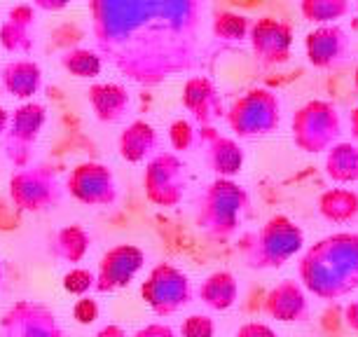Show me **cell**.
Instances as JSON below:
<instances>
[{
  "mask_svg": "<svg viewBox=\"0 0 358 337\" xmlns=\"http://www.w3.org/2000/svg\"><path fill=\"white\" fill-rule=\"evenodd\" d=\"M201 17V0H90L99 54L143 87L199 69Z\"/></svg>",
  "mask_w": 358,
  "mask_h": 337,
  "instance_id": "obj_1",
  "label": "cell"
},
{
  "mask_svg": "<svg viewBox=\"0 0 358 337\" xmlns=\"http://www.w3.org/2000/svg\"><path fill=\"white\" fill-rule=\"evenodd\" d=\"M297 279L323 302L358 291V234L335 232L312 244L297 262Z\"/></svg>",
  "mask_w": 358,
  "mask_h": 337,
  "instance_id": "obj_2",
  "label": "cell"
},
{
  "mask_svg": "<svg viewBox=\"0 0 358 337\" xmlns=\"http://www.w3.org/2000/svg\"><path fill=\"white\" fill-rule=\"evenodd\" d=\"M251 206L246 187L234 178H213L194 206V225L211 239H229L239 232Z\"/></svg>",
  "mask_w": 358,
  "mask_h": 337,
  "instance_id": "obj_3",
  "label": "cell"
},
{
  "mask_svg": "<svg viewBox=\"0 0 358 337\" xmlns=\"http://www.w3.org/2000/svg\"><path fill=\"white\" fill-rule=\"evenodd\" d=\"M305 248V232L293 218L283 213L272 215L258 232L244 239L241 255L248 269L269 272L288 265Z\"/></svg>",
  "mask_w": 358,
  "mask_h": 337,
  "instance_id": "obj_4",
  "label": "cell"
},
{
  "mask_svg": "<svg viewBox=\"0 0 358 337\" xmlns=\"http://www.w3.org/2000/svg\"><path fill=\"white\" fill-rule=\"evenodd\" d=\"M290 134L297 150L307 155L328 152L342 136V117L340 110L330 101H307L300 106L290 122Z\"/></svg>",
  "mask_w": 358,
  "mask_h": 337,
  "instance_id": "obj_5",
  "label": "cell"
},
{
  "mask_svg": "<svg viewBox=\"0 0 358 337\" xmlns=\"http://www.w3.org/2000/svg\"><path fill=\"white\" fill-rule=\"evenodd\" d=\"M225 120L236 138H265L281 124V99L272 89L255 87L229 106Z\"/></svg>",
  "mask_w": 358,
  "mask_h": 337,
  "instance_id": "obj_6",
  "label": "cell"
},
{
  "mask_svg": "<svg viewBox=\"0 0 358 337\" xmlns=\"http://www.w3.org/2000/svg\"><path fill=\"white\" fill-rule=\"evenodd\" d=\"M10 201L24 213H45L62 204L64 185L50 164H29L17 168L8 180Z\"/></svg>",
  "mask_w": 358,
  "mask_h": 337,
  "instance_id": "obj_7",
  "label": "cell"
},
{
  "mask_svg": "<svg viewBox=\"0 0 358 337\" xmlns=\"http://www.w3.org/2000/svg\"><path fill=\"white\" fill-rule=\"evenodd\" d=\"M141 298L152 309L155 316L166 319V316L178 314L194 300L192 281L173 262H157L141 284Z\"/></svg>",
  "mask_w": 358,
  "mask_h": 337,
  "instance_id": "obj_8",
  "label": "cell"
},
{
  "mask_svg": "<svg viewBox=\"0 0 358 337\" xmlns=\"http://www.w3.org/2000/svg\"><path fill=\"white\" fill-rule=\"evenodd\" d=\"M187 183V164L176 152H157L145 162L143 192L150 204L159 208H176L183 201Z\"/></svg>",
  "mask_w": 358,
  "mask_h": 337,
  "instance_id": "obj_9",
  "label": "cell"
},
{
  "mask_svg": "<svg viewBox=\"0 0 358 337\" xmlns=\"http://www.w3.org/2000/svg\"><path fill=\"white\" fill-rule=\"evenodd\" d=\"M47 124V108L38 101H26L10 115V127L3 136V152L15 168L31 164L33 148Z\"/></svg>",
  "mask_w": 358,
  "mask_h": 337,
  "instance_id": "obj_10",
  "label": "cell"
},
{
  "mask_svg": "<svg viewBox=\"0 0 358 337\" xmlns=\"http://www.w3.org/2000/svg\"><path fill=\"white\" fill-rule=\"evenodd\" d=\"M66 190L85 206H113L117 201V180L110 166L101 162H80L66 178Z\"/></svg>",
  "mask_w": 358,
  "mask_h": 337,
  "instance_id": "obj_11",
  "label": "cell"
},
{
  "mask_svg": "<svg viewBox=\"0 0 358 337\" xmlns=\"http://www.w3.org/2000/svg\"><path fill=\"white\" fill-rule=\"evenodd\" d=\"M0 337H66L52 307L19 300L0 319Z\"/></svg>",
  "mask_w": 358,
  "mask_h": 337,
  "instance_id": "obj_12",
  "label": "cell"
},
{
  "mask_svg": "<svg viewBox=\"0 0 358 337\" xmlns=\"http://www.w3.org/2000/svg\"><path fill=\"white\" fill-rule=\"evenodd\" d=\"M145 267L143 248L134 244H115L101 255L96 267V293H115L131 284Z\"/></svg>",
  "mask_w": 358,
  "mask_h": 337,
  "instance_id": "obj_13",
  "label": "cell"
},
{
  "mask_svg": "<svg viewBox=\"0 0 358 337\" xmlns=\"http://www.w3.org/2000/svg\"><path fill=\"white\" fill-rule=\"evenodd\" d=\"M248 43L260 66H281L290 59L293 50V26L274 17L255 19Z\"/></svg>",
  "mask_w": 358,
  "mask_h": 337,
  "instance_id": "obj_14",
  "label": "cell"
},
{
  "mask_svg": "<svg viewBox=\"0 0 358 337\" xmlns=\"http://www.w3.org/2000/svg\"><path fill=\"white\" fill-rule=\"evenodd\" d=\"M305 54H307V62L314 69L330 71L349 62V57L354 54V43H351L349 33L342 26L323 24L307 33Z\"/></svg>",
  "mask_w": 358,
  "mask_h": 337,
  "instance_id": "obj_15",
  "label": "cell"
},
{
  "mask_svg": "<svg viewBox=\"0 0 358 337\" xmlns=\"http://www.w3.org/2000/svg\"><path fill=\"white\" fill-rule=\"evenodd\" d=\"M199 148H204L206 166L215 173V178H234L244 168V148L239 145L236 138H229L218 129H213V124L199 127Z\"/></svg>",
  "mask_w": 358,
  "mask_h": 337,
  "instance_id": "obj_16",
  "label": "cell"
},
{
  "mask_svg": "<svg viewBox=\"0 0 358 337\" xmlns=\"http://www.w3.org/2000/svg\"><path fill=\"white\" fill-rule=\"evenodd\" d=\"M262 312L279 323H305L309 319L307 288L300 279H283L267 291L262 300Z\"/></svg>",
  "mask_w": 358,
  "mask_h": 337,
  "instance_id": "obj_17",
  "label": "cell"
},
{
  "mask_svg": "<svg viewBox=\"0 0 358 337\" xmlns=\"http://www.w3.org/2000/svg\"><path fill=\"white\" fill-rule=\"evenodd\" d=\"M183 108L190 113V120L197 127H211L215 120L225 117V103L213 85L211 78L206 76H190L183 87Z\"/></svg>",
  "mask_w": 358,
  "mask_h": 337,
  "instance_id": "obj_18",
  "label": "cell"
},
{
  "mask_svg": "<svg viewBox=\"0 0 358 337\" xmlns=\"http://www.w3.org/2000/svg\"><path fill=\"white\" fill-rule=\"evenodd\" d=\"M38 17L33 3L15 5L0 24V45L10 54H31L36 50Z\"/></svg>",
  "mask_w": 358,
  "mask_h": 337,
  "instance_id": "obj_19",
  "label": "cell"
},
{
  "mask_svg": "<svg viewBox=\"0 0 358 337\" xmlns=\"http://www.w3.org/2000/svg\"><path fill=\"white\" fill-rule=\"evenodd\" d=\"M87 101H90L94 117L103 124H117L127 117L131 108V96L127 87L117 83H96L87 89Z\"/></svg>",
  "mask_w": 358,
  "mask_h": 337,
  "instance_id": "obj_20",
  "label": "cell"
},
{
  "mask_svg": "<svg viewBox=\"0 0 358 337\" xmlns=\"http://www.w3.org/2000/svg\"><path fill=\"white\" fill-rule=\"evenodd\" d=\"M157 148H159V134L145 120H134V122H129L117 138L120 157L129 162V164L148 162L157 155Z\"/></svg>",
  "mask_w": 358,
  "mask_h": 337,
  "instance_id": "obj_21",
  "label": "cell"
},
{
  "mask_svg": "<svg viewBox=\"0 0 358 337\" xmlns=\"http://www.w3.org/2000/svg\"><path fill=\"white\" fill-rule=\"evenodd\" d=\"M3 89L19 101H33L43 87V69L33 59H15L8 62L0 71Z\"/></svg>",
  "mask_w": 358,
  "mask_h": 337,
  "instance_id": "obj_22",
  "label": "cell"
},
{
  "mask_svg": "<svg viewBox=\"0 0 358 337\" xmlns=\"http://www.w3.org/2000/svg\"><path fill=\"white\" fill-rule=\"evenodd\" d=\"M197 298L213 312H227L239 300V281L227 269L211 272L197 288Z\"/></svg>",
  "mask_w": 358,
  "mask_h": 337,
  "instance_id": "obj_23",
  "label": "cell"
},
{
  "mask_svg": "<svg viewBox=\"0 0 358 337\" xmlns=\"http://www.w3.org/2000/svg\"><path fill=\"white\" fill-rule=\"evenodd\" d=\"M90 246H92V234L83 225H78V222L57 230L54 237L50 239V253L57 260L66 262V265L83 262L85 255L90 253Z\"/></svg>",
  "mask_w": 358,
  "mask_h": 337,
  "instance_id": "obj_24",
  "label": "cell"
},
{
  "mask_svg": "<svg viewBox=\"0 0 358 337\" xmlns=\"http://www.w3.org/2000/svg\"><path fill=\"white\" fill-rule=\"evenodd\" d=\"M326 176L337 185L358 183V143L340 141L326 152Z\"/></svg>",
  "mask_w": 358,
  "mask_h": 337,
  "instance_id": "obj_25",
  "label": "cell"
},
{
  "mask_svg": "<svg viewBox=\"0 0 358 337\" xmlns=\"http://www.w3.org/2000/svg\"><path fill=\"white\" fill-rule=\"evenodd\" d=\"M319 213L323 220L337 222V225L356 220L358 218V192L349 190V187H330V190L321 192Z\"/></svg>",
  "mask_w": 358,
  "mask_h": 337,
  "instance_id": "obj_26",
  "label": "cell"
},
{
  "mask_svg": "<svg viewBox=\"0 0 358 337\" xmlns=\"http://www.w3.org/2000/svg\"><path fill=\"white\" fill-rule=\"evenodd\" d=\"M62 69L73 78L92 80L101 76V71H103V57L99 54V50L73 47V50L62 54Z\"/></svg>",
  "mask_w": 358,
  "mask_h": 337,
  "instance_id": "obj_27",
  "label": "cell"
},
{
  "mask_svg": "<svg viewBox=\"0 0 358 337\" xmlns=\"http://www.w3.org/2000/svg\"><path fill=\"white\" fill-rule=\"evenodd\" d=\"M251 26L253 22L246 15H239V12H218L213 17V38L220 40V43L227 45H239L248 40L251 36Z\"/></svg>",
  "mask_w": 358,
  "mask_h": 337,
  "instance_id": "obj_28",
  "label": "cell"
},
{
  "mask_svg": "<svg viewBox=\"0 0 358 337\" xmlns=\"http://www.w3.org/2000/svg\"><path fill=\"white\" fill-rule=\"evenodd\" d=\"M300 12L309 24H337L351 12V0H300Z\"/></svg>",
  "mask_w": 358,
  "mask_h": 337,
  "instance_id": "obj_29",
  "label": "cell"
},
{
  "mask_svg": "<svg viewBox=\"0 0 358 337\" xmlns=\"http://www.w3.org/2000/svg\"><path fill=\"white\" fill-rule=\"evenodd\" d=\"M169 143L176 152H190L199 145V127L190 120H173L169 127Z\"/></svg>",
  "mask_w": 358,
  "mask_h": 337,
  "instance_id": "obj_30",
  "label": "cell"
},
{
  "mask_svg": "<svg viewBox=\"0 0 358 337\" xmlns=\"http://www.w3.org/2000/svg\"><path fill=\"white\" fill-rule=\"evenodd\" d=\"M62 286L69 295L83 298V295H90L92 291H96V272H92V269H87V267H71L69 272L64 274Z\"/></svg>",
  "mask_w": 358,
  "mask_h": 337,
  "instance_id": "obj_31",
  "label": "cell"
},
{
  "mask_svg": "<svg viewBox=\"0 0 358 337\" xmlns=\"http://www.w3.org/2000/svg\"><path fill=\"white\" fill-rule=\"evenodd\" d=\"M180 337H215V321L208 314H190L178 330Z\"/></svg>",
  "mask_w": 358,
  "mask_h": 337,
  "instance_id": "obj_32",
  "label": "cell"
},
{
  "mask_svg": "<svg viewBox=\"0 0 358 337\" xmlns=\"http://www.w3.org/2000/svg\"><path fill=\"white\" fill-rule=\"evenodd\" d=\"M99 314H101L99 302L90 298V295H83V298L73 305V319H76V323H80V326H92V323L99 319Z\"/></svg>",
  "mask_w": 358,
  "mask_h": 337,
  "instance_id": "obj_33",
  "label": "cell"
},
{
  "mask_svg": "<svg viewBox=\"0 0 358 337\" xmlns=\"http://www.w3.org/2000/svg\"><path fill=\"white\" fill-rule=\"evenodd\" d=\"M234 337H279L276 330L269 326V323H262V321H248L244 326L236 328Z\"/></svg>",
  "mask_w": 358,
  "mask_h": 337,
  "instance_id": "obj_34",
  "label": "cell"
},
{
  "mask_svg": "<svg viewBox=\"0 0 358 337\" xmlns=\"http://www.w3.org/2000/svg\"><path fill=\"white\" fill-rule=\"evenodd\" d=\"M134 337H178V335H176V330L169 326V323L155 321V323H148L143 328H138Z\"/></svg>",
  "mask_w": 358,
  "mask_h": 337,
  "instance_id": "obj_35",
  "label": "cell"
},
{
  "mask_svg": "<svg viewBox=\"0 0 358 337\" xmlns=\"http://www.w3.org/2000/svg\"><path fill=\"white\" fill-rule=\"evenodd\" d=\"M33 8L36 10H43V12H62L66 10L73 0H31Z\"/></svg>",
  "mask_w": 358,
  "mask_h": 337,
  "instance_id": "obj_36",
  "label": "cell"
},
{
  "mask_svg": "<svg viewBox=\"0 0 358 337\" xmlns=\"http://www.w3.org/2000/svg\"><path fill=\"white\" fill-rule=\"evenodd\" d=\"M344 323L354 330V333H358V298L351 300L347 307H344Z\"/></svg>",
  "mask_w": 358,
  "mask_h": 337,
  "instance_id": "obj_37",
  "label": "cell"
},
{
  "mask_svg": "<svg viewBox=\"0 0 358 337\" xmlns=\"http://www.w3.org/2000/svg\"><path fill=\"white\" fill-rule=\"evenodd\" d=\"M94 337H129V335H127V330L122 326H117V323H108V326L99 328Z\"/></svg>",
  "mask_w": 358,
  "mask_h": 337,
  "instance_id": "obj_38",
  "label": "cell"
},
{
  "mask_svg": "<svg viewBox=\"0 0 358 337\" xmlns=\"http://www.w3.org/2000/svg\"><path fill=\"white\" fill-rule=\"evenodd\" d=\"M10 115H12V113L5 110V108L0 106V138L5 136V131H8V127H10Z\"/></svg>",
  "mask_w": 358,
  "mask_h": 337,
  "instance_id": "obj_39",
  "label": "cell"
},
{
  "mask_svg": "<svg viewBox=\"0 0 358 337\" xmlns=\"http://www.w3.org/2000/svg\"><path fill=\"white\" fill-rule=\"evenodd\" d=\"M349 127H351V136H354V141L358 143V108H354L349 115Z\"/></svg>",
  "mask_w": 358,
  "mask_h": 337,
  "instance_id": "obj_40",
  "label": "cell"
},
{
  "mask_svg": "<svg viewBox=\"0 0 358 337\" xmlns=\"http://www.w3.org/2000/svg\"><path fill=\"white\" fill-rule=\"evenodd\" d=\"M354 89L358 94V66H356V71H354Z\"/></svg>",
  "mask_w": 358,
  "mask_h": 337,
  "instance_id": "obj_41",
  "label": "cell"
},
{
  "mask_svg": "<svg viewBox=\"0 0 358 337\" xmlns=\"http://www.w3.org/2000/svg\"><path fill=\"white\" fill-rule=\"evenodd\" d=\"M0 286H3V267H0Z\"/></svg>",
  "mask_w": 358,
  "mask_h": 337,
  "instance_id": "obj_42",
  "label": "cell"
},
{
  "mask_svg": "<svg viewBox=\"0 0 358 337\" xmlns=\"http://www.w3.org/2000/svg\"><path fill=\"white\" fill-rule=\"evenodd\" d=\"M356 10H358V0H356Z\"/></svg>",
  "mask_w": 358,
  "mask_h": 337,
  "instance_id": "obj_43",
  "label": "cell"
}]
</instances>
